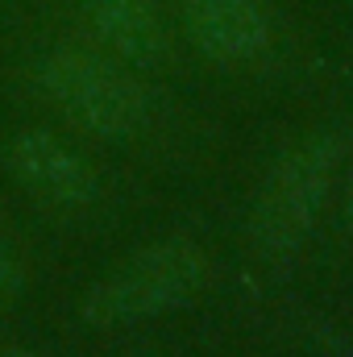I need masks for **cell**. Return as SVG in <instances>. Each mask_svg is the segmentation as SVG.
Masks as SVG:
<instances>
[{
    "instance_id": "4",
    "label": "cell",
    "mask_w": 353,
    "mask_h": 357,
    "mask_svg": "<svg viewBox=\"0 0 353 357\" xmlns=\"http://www.w3.org/2000/svg\"><path fill=\"white\" fill-rule=\"evenodd\" d=\"M8 175L50 208H88L100 191L96 167L46 129H21L4 150Z\"/></svg>"
},
{
    "instance_id": "6",
    "label": "cell",
    "mask_w": 353,
    "mask_h": 357,
    "mask_svg": "<svg viewBox=\"0 0 353 357\" xmlns=\"http://www.w3.org/2000/svg\"><path fill=\"white\" fill-rule=\"evenodd\" d=\"M91 38L133 71H154L171 54V33L154 0H84Z\"/></svg>"
},
{
    "instance_id": "3",
    "label": "cell",
    "mask_w": 353,
    "mask_h": 357,
    "mask_svg": "<svg viewBox=\"0 0 353 357\" xmlns=\"http://www.w3.org/2000/svg\"><path fill=\"white\" fill-rule=\"evenodd\" d=\"M38 88L46 100L91 137H129L150 116V96L137 71L108 50L59 46L38 63Z\"/></svg>"
},
{
    "instance_id": "2",
    "label": "cell",
    "mask_w": 353,
    "mask_h": 357,
    "mask_svg": "<svg viewBox=\"0 0 353 357\" xmlns=\"http://www.w3.org/2000/svg\"><path fill=\"white\" fill-rule=\"evenodd\" d=\"M212 282V258L195 241H154L112 266L80 303L91 328H129L195 303Z\"/></svg>"
},
{
    "instance_id": "7",
    "label": "cell",
    "mask_w": 353,
    "mask_h": 357,
    "mask_svg": "<svg viewBox=\"0 0 353 357\" xmlns=\"http://www.w3.org/2000/svg\"><path fill=\"white\" fill-rule=\"evenodd\" d=\"M21 291H25V258L17 250V241L0 233V312L13 307L21 299Z\"/></svg>"
},
{
    "instance_id": "8",
    "label": "cell",
    "mask_w": 353,
    "mask_h": 357,
    "mask_svg": "<svg viewBox=\"0 0 353 357\" xmlns=\"http://www.w3.org/2000/svg\"><path fill=\"white\" fill-rule=\"evenodd\" d=\"M341 220L353 233V162H350V171H345V183H341Z\"/></svg>"
},
{
    "instance_id": "1",
    "label": "cell",
    "mask_w": 353,
    "mask_h": 357,
    "mask_svg": "<svg viewBox=\"0 0 353 357\" xmlns=\"http://www.w3.org/2000/svg\"><path fill=\"white\" fill-rule=\"evenodd\" d=\"M341 158H345V137L337 129L303 133L274 158L250 208V241L262 258L270 262L291 258L308 241L333 195Z\"/></svg>"
},
{
    "instance_id": "9",
    "label": "cell",
    "mask_w": 353,
    "mask_h": 357,
    "mask_svg": "<svg viewBox=\"0 0 353 357\" xmlns=\"http://www.w3.org/2000/svg\"><path fill=\"white\" fill-rule=\"evenodd\" d=\"M0 357H46L42 349H25V345H8V349H0Z\"/></svg>"
},
{
    "instance_id": "5",
    "label": "cell",
    "mask_w": 353,
    "mask_h": 357,
    "mask_svg": "<svg viewBox=\"0 0 353 357\" xmlns=\"http://www.w3.org/2000/svg\"><path fill=\"white\" fill-rule=\"evenodd\" d=\"M191 46L225 67L250 63L270 46V13L262 0H183Z\"/></svg>"
}]
</instances>
